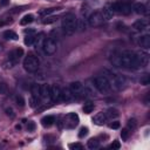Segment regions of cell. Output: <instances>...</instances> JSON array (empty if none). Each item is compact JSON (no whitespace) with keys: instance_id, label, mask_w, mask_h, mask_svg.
<instances>
[{"instance_id":"cell-1","label":"cell","mask_w":150,"mask_h":150,"mask_svg":"<svg viewBox=\"0 0 150 150\" xmlns=\"http://www.w3.org/2000/svg\"><path fill=\"white\" fill-rule=\"evenodd\" d=\"M149 54L145 52L134 53L130 50H125L118 54H114L110 57V62L112 66L124 69H138L148 64Z\"/></svg>"},{"instance_id":"cell-2","label":"cell","mask_w":150,"mask_h":150,"mask_svg":"<svg viewBox=\"0 0 150 150\" xmlns=\"http://www.w3.org/2000/svg\"><path fill=\"white\" fill-rule=\"evenodd\" d=\"M76 23H77V19L73 13L66 14L62 19V30H63V33L68 36L73 35L76 30Z\"/></svg>"},{"instance_id":"cell-3","label":"cell","mask_w":150,"mask_h":150,"mask_svg":"<svg viewBox=\"0 0 150 150\" xmlns=\"http://www.w3.org/2000/svg\"><path fill=\"white\" fill-rule=\"evenodd\" d=\"M94 86L95 88L102 93V94H105V93H109L111 90V84L109 82V79L104 75H100V76H96L94 79Z\"/></svg>"},{"instance_id":"cell-4","label":"cell","mask_w":150,"mask_h":150,"mask_svg":"<svg viewBox=\"0 0 150 150\" xmlns=\"http://www.w3.org/2000/svg\"><path fill=\"white\" fill-rule=\"evenodd\" d=\"M39 66H40L39 59L34 55H28L23 60V68L28 73H35L39 69Z\"/></svg>"},{"instance_id":"cell-5","label":"cell","mask_w":150,"mask_h":150,"mask_svg":"<svg viewBox=\"0 0 150 150\" xmlns=\"http://www.w3.org/2000/svg\"><path fill=\"white\" fill-rule=\"evenodd\" d=\"M110 9L114 13H118V14H123V15H129L131 13V6L127 2L123 1H115L114 4H111Z\"/></svg>"},{"instance_id":"cell-6","label":"cell","mask_w":150,"mask_h":150,"mask_svg":"<svg viewBox=\"0 0 150 150\" xmlns=\"http://www.w3.org/2000/svg\"><path fill=\"white\" fill-rule=\"evenodd\" d=\"M42 48H43V52L47 55H53L57 49V42L54 38H48V39L43 40Z\"/></svg>"},{"instance_id":"cell-7","label":"cell","mask_w":150,"mask_h":150,"mask_svg":"<svg viewBox=\"0 0 150 150\" xmlns=\"http://www.w3.org/2000/svg\"><path fill=\"white\" fill-rule=\"evenodd\" d=\"M69 90L71 91V94L74 95L75 98H80L82 96H86V94H84V87H83V84L80 81L71 82L70 86H69Z\"/></svg>"},{"instance_id":"cell-8","label":"cell","mask_w":150,"mask_h":150,"mask_svg":"<svg viewBox=\"0 0 150 150\" xmlns=\"http://www.w3.org/2000/svg\"><path fill=\"white\" fill-rule=\"evenodd\" d=\"M109 82H110L111 87H114L115 89L120 90V89H122V88L124 87V84H125V79H124V76L118 75V74H110V80H109Z\"/></svg>"},{"instance_id":"cell-9","label":"cell","mask_w":150,"mask_h":150,"mask_svg":"<svg viewBox=\"0 0 150 150\" xmlns=\"http://www.w3.org/2000/svg\"><path fill=\"white\" fill-rule=\"evenodd\" d=\"M104 19L101 14V12H94L88 16V25L90 27H98L103 23Z\"/></svg>"},{"instance_id":"cell-10","label":"cell","mask_w":150,"mask_h":150,"mask_svg":"<svg viewBox=\"0 0 150 150\" xmlns=\"http://www.w3.org/2000/svg\"><path fill=\"white\" fill-rule=\"evenodd\" d=\"M79 116H77V114H75V112H69L66 117H64V120H63V124H64V127L66 128H68V129H74L77 124H79Z\"/></svg>"},{"instance_id":"cell-11","label":"cell","mask_w":150,"mask_h":150,"mask_svg":"<svg viewBox=\"0 0 150 150\" xmlns=\"http://www.w3.org/2000/svg\"><path fill=\"white\" fill-rule=\"evenodd\" d=\"M61 88L59 87V86H56V84H53V86H50V100L53 101V102H59V101H61Z\"/></svg>"},{"instance_id":"cell-12","label":"cell","mask_w":150,"mask_h":150,"mask_svg":"<svg viewBox=\"0 0 150 150\" xmlns=\"http://www.w3.org/2000/svg\"><path fill=\"white\" fill-rule=\"evenodd\" d=\"M22 55H23V49L22 48H15V49H13L8 54V60H11V61H13V62L16 63L21 59Z\"/></svg>"},{"instance_id":"cell-13","label":"cell","mask_w":150,"mask_h":150,"mask_svg":"<svg viewBox=\"0 0 150 150\" xmlns=\"http://www.w3.org/2000/svg\"><path fill=\"white\" fill-rule=\"evenodd\" d=\"M107 120H108V117L105 116V114L104 112H97L94 117H93V122L96 124V125H103V124H105V122H107Z\"/></svg>"},{"instance_id":"cell-14","label":"cell","mask_w":150,"mask_h":150,"mask_svg":"<svg viewBox=\"0 0 150 150\" xmlns=\"http://www.w3.org/2000/svg\"><path fill=\"white\" fill-rule=\"evenodd\" d=\"M61 100L62 101H64V102H71L75 97H74V95L71 94V91L69 90V88H64V89H62L61 90Z\"/></svg>"},{"instance_id":"cell-15","label":"cell","mask_w":150,"mask_h":150,"mask_svg":"<svg viewBox=\"0 0 150 150\" xmlns=\"http://www.w3.org/2000/svg\"><path fill=\"white\" fill-rule=\"evenodd\" d=\"M40 97L50 98V86H48V84H41L40 86Z\"/></svg>"},{"instance_id":"cell-16","label":"cell","mask_w":150,"mask_h":150,"mask_svg":"<svg viewBox=\"0 0 150 150\" xmlns=\"http://www.w3.org/2000/svg\"><path fill=\"white\" fill-rule=\"evenodd\" d=\"M132 27L136 29V30H138V32H143V30H145L146 28H148V22L145 21V20H137L136 22H134V25H132Z\"/></svg>"},{"instance_id":"cell-17","label":"cell","mask_w":150,"mask_h":150,"mask_svg":"<svg viewBox=\"0 0 150 150\" xmlns=\"http://www.w3.org/2000/svg\"><path fill=\"white\" fill-rule=\"evenodd\" d=\"M55 122V117L53 115H47L45 117L41 118V124L45 127V128H49L50 125H53Z\"/></svg>"},{"instance_id":"cell-18","label":"cell","mask_w":150,"mask_h":150,"mask_svg":"<svg viewBox=\"0 0 150 150\" xmlns=\"http://www.w3.org/2000/svg\"><path fill=\"white\" fill-rule=\"evenodd\" d=\"M138 43H139V46L143 47L144 49H148V48L150 47V35L145 34V35L141 36L139 40H138Z\"/></svg>"},{"instance_id":"cell-19","label":"cell","mask_w":150,"mask_h":150,"mask_svg":"<svg viewBox=\"0 0 150 150\" xmlns=\"http://www.w3.org/2000/svg\"><path fill=\"white\" fill-rule=\"evenodd\" d=\"M132 9H134V12H135V13L141 14V15L146 13V7H145V5H144V4H141V2L135 4V5H134V7H132Z\"/></svg>"},{"instance_id":"cell-20","label":"cell","mask_w":150,"mask_h":150,"mask_svg":"<svg viewBox=\"0 0 150 150\" xmlns=\"http://www.w3.org/2000/svg\"><path fill=\"white\" fill-rule=\"evenodd\" d=\"M101 14L103 16L104 20H111L112 16H114V12L109 8V7H104L102 11H101Z\"/></svg>"},{"instance_id":"cell-21","label":"cell","mask_w":150,"mask_h":150,"mask_svg":"<svg viewBox=\"0 0 150 150\" xmlns=\"http://www.w3.org/2000/svg\"><path fill=\"white\" fill-rule=\"evenodd\" d=\"M34 21V15L33 14H26L21 20H20V25L21 26H27L28 23Z\"/></svg>"},{"instance_id":"cell-22","label":"cell","mask_w":150,"mask_h":150,"mask_svg":"<svg viewBox=\"0 0 150 150\" xmlns=\"http://www.w3.org/2000/svg\"><path fill=\"white\" fill-rule=\"evenodd\" d=\"M4 38L7 39V40H14V41L19 39L18 34L15 32H13V30H6V32H4Z\"/></svg>"},{"instance_id":"cell-23","label":"cell","mask_w":150,"mask_h":150,"mask_svg":"<svg viewBox=\"0 0 150 150\" xmlns=\"http://www.w3.org/2000/svg\"><path fill=\"white\" fill-rule=\"evenodd\" d=\"M88 148L89 149H91V150H94V149H98L100 148V141L97 139V138H90L89 141H88Z\"/></svg>"},{"instance_id":"cell-24","label":"cell","mask_w":150,"mask_h":150,"mask_svg":"<svg viewBox=\"0 0 150 150\" xmlns=\"http://www.w3.org/2000/svg\"><path fill=\"white\" fill-rule=\"evenodd\" d=\"M104 114H105V116H107L108 118H116V117L118 116V111H117L115 108H109V109H107V111H105Z\"/></svg>"},{"instance_id":"cell-25","label":"cell","mask_w":150,"mask_h":150,"mask_svg":"<svg viewBox=\"0 0 150 150\" xmlns=\"http://www.w3.org/2000/svg\"><path fill=\"white\" fill-rule=\"evenodd\" d=\"M43 43V34H39V35H35V40H34V43L33 46L35 48H40Z\"/></svg>"},{"instance_id":"cell-26","label":"cell","mask_w":150,"mask_h":150,"mask_svg":"<svg viewBox=\"0 0 150 150\" xmlns=\"http://www.w3.org/2000/svg\"><path fill=\"white\" fill-rule=\"evenodd\" d=\"M94 108H95V104L93 102H87L83 105V112L84 114H90V112H93Z\"/></svg>"},{"instance_id":"cell-27","label":"cell","mask_w":150,"mask_h":150,"mask_svg":"<svg viewBox=\"0 0 150 150\" xmlns=\"http://www.w3.org/2000/svg\"><path fill=\"white\" fill-rule=\"evenodd\" d=\"M34 40H35V35L34 34H26L23 42H25L26 46H32L34 43Z\"/></svg>"},{"instance_id":"cell-28","label":"cell","mask_w":150,"mask_h":150,"mask_svg":"<svg viewBox=\"0 0 150 150\" xmlns=\"http://www.w3.org/2000/svg\"><path fill=\"white\" fill-rule=\"evenodd\" d=\"M136 127H137L136 120H135V118H130V120L128 121V123H127V128H128L130 131H132V130L136 129Z\"/></svg>"},{"instance_id":"cell-29","label":"cell","mask_w":150,"mask_h":150,"mask_svg":"<svg viewBox=\"0 0 150 150\" xmlns=\"http://www.w3.org/2000/svg\"><path fill=\"white\" fill-rule=\"evenodd\" d=\"M32 96H34V97H40V86H38V84H34L33 87H32Z\"/></svg>"},{"instance_id":"cell-30","label":"cell","mask_w":150,"mask_h":150,"mask_svg":"<svg viewBox=\"0 0 150 150\" xmlns=\"http://www.w3.org/2000/svg\"><path fill=\"white\" fill-rule=\"evenodd\" d=\"M57 20V18L56 16H45L43 18V20H42V22L45 23V25H49V23H53V22H55Z\"/></svg>"},{"instance_id":"cell-31","label":"cell","mask_w":150,"mask_h":150,"mask_svg":"<svg viewBox=\"0 0 150 150\" xmlns=\"http://www.w3.org/2000/svg\"><path fill=\"white\" fill-rule=\"evenodd\" d=\"M86 27H87V25H86L84 19H80V20H77V23H76V29L79 28L80 30H84V29H86Z\"/></svg>"},{"instance_id":"cell-32","label":"cell","mask_w":150,"mask_h":150,"mask_svg":"<svg viewBox=\"0 0 150 150\" xmlns=\"http://www.w3.org/2000/svg\"><path fill=\"white\" fill-rule=\"evenodd\" d=\"M15 103H16V105L18 107H25V100H23V97L22 96H20V95H18L16 97H15Z\"/></svg>"},{"instance_id":"cell-33","label":"cell","mask_w":150,"mask_h":150,"mask_svg":"<svg viewBox=\"0 0 150 150\" xmlns=\"http://www.w3.org/2000/svg\"><path fill=\"white\" fill-rule=\"evenodd\" d=\"M129 134H130V130H129L128 128L122 129V131H121V137H122V139H123V141H127L128 137H129Z\"/></svg>"},{"instance_id":"cell-34","label":"cell","mask_w":150,"mask_h":150,"mask_svg":"<svg viewBox=\"0 0 150 150\" xmlns=\"http://www.w3.org/2000/svg\"><path fill=\"white\" fill-rule=\"evenodd\" d=\"M88 135V128L87 127H82L81 129H80V131H79V137L80 138H83V137H86Z\"/></svg>"},{"instance_id":"cell-35","label":"cell","mask_w":150,"mask_h":150,"mask_svg":"<svg viewBox=\"0 0 150 150\" xmlns=\"http://www.w3.org/2000/svg\"><path fill=\"white\" fill-rule=\"evenodd\" d=\"M59 9H60V8H47V9H43V11H41V12H40V14L46 16V15H48V14L53 13L54 11H59Z\"/></svg>"},{"instance_id":"cell-36","label":"cell","mask_w":150,"mask_h":150,"mask_svg":"<svg viewBox=\"0 0 150 150\" xmlns=\"http://www.w3.org/2000/svg\"><path fill=\"white\" fill-rule=\"evenodd\" d=\"M7 91H8V87H7V84L5 83V82H0V94H7Z\"/></svg>"},{"instance_id":"cell-37","label":"cell","mask_w":150,"mask_h":150,"mask_svg":"<svg viewBox=\"0 0 150 150\" xmlns=\"http://www.w3.org/2000/svg\"><path fill=\"white\" fill-rule=\"evenodd\" d=\"M36 104H39V98H38V97L32 96V97L29 98V105L34 108V107H36Z\"/></svg>"},{"instance_id":"cell-38","label":"cell","mask_w":150,"mask_h":150,"mask_svg":"<svg viewBox=\"0 0 150 150\" xmlns=\"http://www.w3.org/2000/svg\"><path fill=\"white\" fill-rule=\"evenodd\" d=\"M149 83H150V77H149V75H144V76L141 79V84L148 86Z\"/></svg>"},{"instance_id":"cell-39","label":"cell","mask_w":150,"mask_h":150,"mask_svg":"<svg viewBox=\"0 0 150 150\" xmlns=\"http://www.w3.org/2000/svg\"><path fill=\"white\" fill-rule=\"evenodd\" d=\"M69 148L70 149H75V150H81L83 146H82L81 143H71V144H69Z\"/></svg>"},{"instance_id":"cell-40","label":"cell","mask_w":150,"mask_h":150,"mask_svg":"<svg viewBox=\"0 0 150 150\" xmlns=\"http://www.w3.org/2000/svg\"><path fill=\"white\" fill-rule=\"evenodd\" d=\"M5 111H6V115H7V116H9V117H14V116H15V114H14V111H13V109H12L11 107L6 108V109H5Z\"/></svg>"},{"instance_id":"cell-41","label":"cell","mask_w":150,"mask_h":150,"mask_svg":"<svg viewBox=\"0 0 150 150\" xmlns=\"http://www.w3.org/2000/svg\"><path fill=\"white\" fill-rule=\"evenodd\" d=\"M27 130L28 131H34L35 130V123L32 122V121H29L28 124H27Z\"/></svg>"},{"instance_id":"cell-42","label":"cell","mask_w":150,"mask_h":150,"mask_svg":"<svg viewBox=\"0 0 150 150\" xmlns=\"http://www.w3.org/2000/svg\"><path fill=\"white\" fill-rule=\"evenodd\" d=\"M14 64H15V62H13V61H11V60H8L7 62H5V63H4V66H5V68H6V69H8V68H13V67H14Z\"/></svg>"},{"instance_id":"cell-43","label":"cell","mask_w":150,"mask_h":150,"mask_svg":"<svg viewBox=\"0 0 150 150\" xmlns=\"http://www.w3.org/2000/svg\"><path fill=\"white\" fill-rule=\"evenodd\" d=\"M109 128H110V129H118V128H120V122H117V121L111 122V123L109 124Z\"/></svg>"},{"instance_id":"cell-44","label":"cell","mask_w":150,"mask_h":150,"mask_svg":"<svg viewBox=\"0 0 150 150\" xmlns=\"http://www.w3.org/2000/svg\"><path fill=\"white\" fill-rule=\"evenodd\" d=\"M110 148H111V149H120V148H121V144H120L118 141H114V142L110 144Z\"/></svg>"},{"instance_id":"cell-45","label":"cell","mask_w":150,"mask_h":150,"mask_svg":"<svg viewBox=\"0 0 150 150\" xmlns=\"http://www.w3.org/2000/svg\"><path fill=\"white\" fill-rule=\"evenodd\" d=\"M8 4H9V0H0V8L7 6Z\"/></svg>"},{"instance_id":"cell-46","label":"cell","mask_w":150,"mask_h":150,"mask_svg":"<svg viewBox=\"0 0 150 150\" xmlns=\"http://www.w3.org/2000/svg\"><path fill=\"white\" fill-rule=\"evenodd\" d=\"M15 129H16V130H20V129H21V124H16V125H15Z\"/></svg>"},{"instance_id":"cell-47","label":"cell","mask_w":150,"mask_h":150,"mask_svg":"<svg viewBox=\"0 0 150 150\" xmlns=\"http://www.w3.org/2000/svg\"><path fill=\"white\" fill-rule=\"evenodd\" d=\"M0 50H2V46L1 45H0Z\"/></svg>"}]
</instances>
